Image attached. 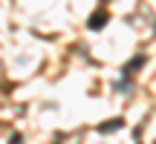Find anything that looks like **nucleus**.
<instances>
[{"mask_svg":"<svg viewBox=\"0 0 156 144\" xmlns=\"http://www.w3.org/2000/svg\"><path fill=\"white\" fill-rule=\"evenodd\" d=\"M107 26V12H95L90 17V29H104Z\"/></svg>","mask_w":156,"mask_h":144,"instance_id":"1","label":"nucleus"},{"mask_svg":"<svg viewBox=\"0 0 156 144\" xmlns=\"http://www.w3.org/2000/svg\"><path fill=\"white\" fill-rule=\"evenodd\" d=\"M122 118H113V121H107V124H98V133L101 135H104V133H113V130H119V127H122Z\"/></svg>","mask_w":156,"mask_h":144,"instance_id":"2","label":"nucleus"},{"mask_svg":"<svg viewBox=\"0 0 156 144\" xmlns=\"http://www.w3.org/2000/svg\"><path fill=\"white\" fill-rule=\"evenodd\" d=\"M142 63H145V55H136L133 61H127V63H124V72H127V75H133V72L139 69Z\"/></svg>","mask_w":156,"mask_h":144,"instance_id":"3","label":"nucleus"}]
</instances>
